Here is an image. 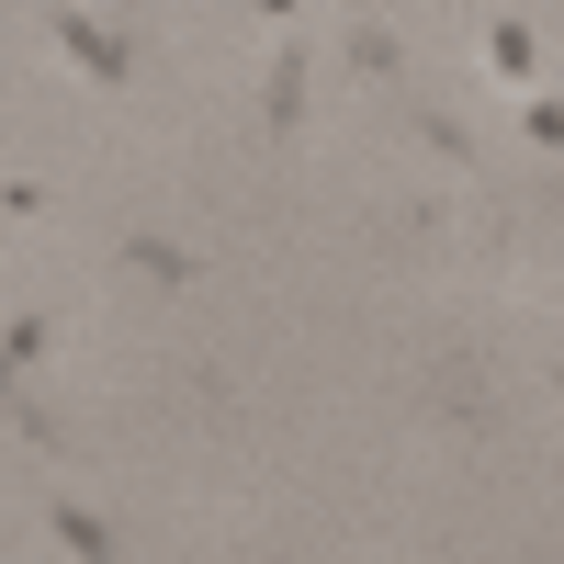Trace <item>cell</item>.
Listing matches in <instances>:
<instances>
[{
	"label": "cell",
	"instance_id": "7a4b0ae2",
	"mask_svg": "<svg viewBox=\"0 0 564 564\" xmlns=\"http://www.w3.org/2000/svg\"><path fill=\"white\" fill-rule=\"evenodd\" d=\"M124 260H135V271H148V282H193V260H181V249H170V238H135V249H124Z\"/></svg>",
	"mask_w": 564,
	"mask_h": 564
},
{
	"label": "cell",
	"instance_id": "3957f363",
	"mask_svg": "<svg viewBox=\"0 0 564 564\" xmlns=\"http://www.w3.org/2000/svg\"><path fill=\"white\" fill-rule=\"evenodd\" d=\"M34 350H45V327H34V316H23V327H12V339H0V384H12V372H23V361H34Z\"/></svg>",
	"mask_w": 564,
	"mask_h": 564
},
{
	"label": "cell",
	"instance_id": "6da1fadb",
	"mask_svg": "<svg viewBox=\"0 0 564 564\" xmlns=\"http://www.w3.org/2000/svg\"><path fill=\"white\" fill-rule=\"evenodd\" d=\"M57 34H68V57H79L90 79H124V45H113L102 23H79V12H57Z\"/></svg>",
	"mask_w": 564,
	"mask_h": 564
}]
</instances>
